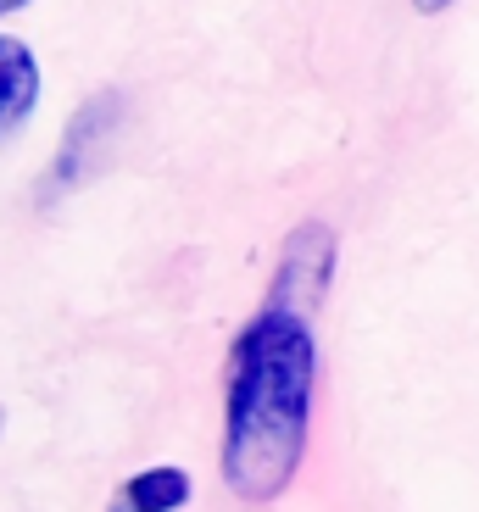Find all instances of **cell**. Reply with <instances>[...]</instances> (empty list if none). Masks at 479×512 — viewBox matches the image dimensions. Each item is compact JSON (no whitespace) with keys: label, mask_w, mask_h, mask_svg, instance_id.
Masks as SVG:
<instances>
[{"label":"cell","mask_w":479,"mask_h":512,"mask_svg":"<svg viewBox=\"0 0 479 512\" xmlns=\"http://www.w3.org/2000/svg\"><path fill=\"white\" fill-rule=\"evenodd\" d=\"M0 435H6V412H0Z\"/></svg>","instance_id":"cell-7"},{"label":"cell","mask_w":479,"mask_h":512,"mask_svg":"<svg viewBox=\"0 0 479 512\" xmlns=\"http://www.w3.org/2000/svg\"><path fill=\"white\" fill-rule=\"evenodd\" d=\"M39 56L28 39L0 34V140H12L17 128L39 112Z\"/></svg>","instance_id":"cell-3"},{"label":"cell","mask_w":479,"mask_h":512,"mask_svg":"<svg viewBox=\"0 0 479 512\" xmlns=\"http://www.w3.org/2000/svg\"><path fill=\"white\" fill-rule=\"evenodd\" d=\"M190 501V474L184 468H145L123 485L112 512H179Z\"/></svg>","instance_id":"cell-4"},{"label":"cell","mask_w":479,"mask_h":512,"mask_svg":"<svg viewBox=\"0 0 479 512\" xmlns=\"http://www.w3.org/2000/svg\"><path fill=\"white\" fill-rule=\"evenodd\" d=\"M23 6H34V0H0V17H6V12H23Z\"/></svg>","instance_id":"cell-6"},{"label":"cell","mask_w":479,"mask_h":512,"mask_svg":"<svg viewBox=\"0 0 479 512\" xmlns=\"http://www.w3.org/2000/svg\"><path fill=\"white\" fill-rule=\"evenodd\" d=\"M117 112H123V95H117V90H101V95H90V101L78 106L73 128H67V140L56 145L51 167H45V179H39V201L67 195L78 179H84V173H90L95 151H106V140H112Z\"/></svg>","instance_id":"cell-2"},{"label":"cell","mask_w":479,"mask_h":512,"mask_svg":"<svg viewBox=\"0 0 479 512\" xmlns=\"http://www.w3.org/2000/svg\"><path fill=\"white\" fill-rule=\"evenodd\" d=\"M335 279V229L301 223L279 256L268 301L229 346L223 384V485L234 501H279L301 474L318 390V334L312 312Z\"/></svg>","instance_id":"cell-1"},{"label":"cell","mask_w":479,"mask_h":512,"mask_svg":"<svg viewBox=\"0 0 479 512\" xmlns=\"http://www.w3.org/2000/svg\"><path fill=\"white\" fill-rule=\"evenodd\" d=\"M457 0H413V12L418 17H441V12H452Z\"/></svg>","instance_id":"cell-5"}]
</instances>
